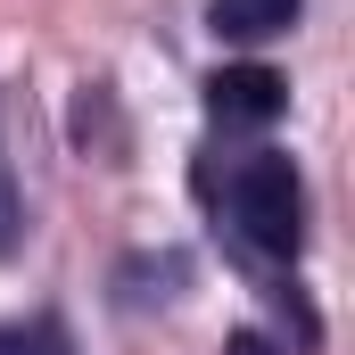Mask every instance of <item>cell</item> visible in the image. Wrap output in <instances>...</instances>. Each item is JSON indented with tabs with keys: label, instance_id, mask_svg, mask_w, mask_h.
Masks as SVG:
<instances>
[{
	"label": "cell",
	"instance_id": "obj_1",
	"mask_svg": "<svg viewBox=\"0 0 355 355\" xmlns=\"http://www.w3.org/2000/svg\"><path fill=\"white\" fill-rule=\"evenodd\" d=\"M223 207H232V223L248 232V248H265V257H297L306 248V182L289 157H240L232 182H223Z\"/></svg>",
	"mask_w": 355,
	"mask_h": 355
},
{
	"label": "cell",
	"instance_id": "obj_2",
	"mask_svg": "<svg viewBox=\"0 0 355 355\" xmlns=\"http://www.w3.org/2000/svg\"><path fill=\"white\" fill-rule=\"evenodd\" d=\"M281 107H289V83L272 67H223L207 83V116L215 124H272Z\"/></svg>",
	"mask_w": 355,
	"mask_h": 355
},
{
	"label": "cell",
	"instance_id": "obj_3",
	"mask_svg": "<svg viewBox=\"0 0 355 355\" xmlns=\"http://www.w3.org/2000/svg\"><path fill=\"white\" fill-rule=\"evenodd\" d=\"M207 25H215L223 42H272V33L297 25V0H215Z\"/></svg>",
	"mask_w": 355,
	"mask_h": 355
},
{
	"label": "cell",
	"instance_id": "obj_4",
	"mask_svg": "<svg viewBox=\"0 0 355 355\" xmlns=\"http://www.w3.org/2000/svg\"><path fill=\"white\" fill-rule=\"evenodd\" d=\"M0 355H58V331H0Z\"/></svg>",
	"mask_w": 355,
	"mask_h": 355
},
{
	"label": "cell",
	"instance_id": "obj_5",
	"mask_svg": "<svg viewBox=\"0 0 355 355\" xmlns=\"http://www.w3.org/2000/svg\"><path fill=\"white\" fill-rule=\"evenodd\" d=\"M223 355H281V347H272L265 331H232V339H223Z\"/></svg>",
	"mask_w": 355,
	"mask_h": 355
}]
</instances>
